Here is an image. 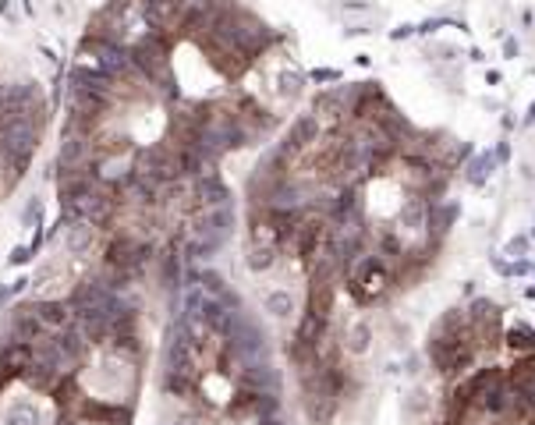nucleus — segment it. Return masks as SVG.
<instances>
[{"mask_svg": "<svg viewBox=\"0 0 535 425\" xmlns=\"http://www.w3.org/2000/svg\"><path fill=\"white\" fill-rule=\"evenodd\" d=\"M347 284H351V295L358 302H372L390 284V270H387V262L379 255H358L347 266Z\"/></svg>", "mask_w": 535, "mask_h": 425, "instance_id": "1", "label": "nucleus"}, {"mask_svg": "<svg viewBox=\"0 0 535 425\" xmlns=\"http://www.w3.org/2000/svg\"><path fill=\"white\" fill-rule=\"evenodd\" d=\"M0 145H4L11 156H25V153L36 145V128H32L25 117H14V121L0 124Z\"/></svg>", "mask_w": 535, "mask_h": 425, "instance_id": "2", "label": "nucleus"}, {"mask_svg": "<svg viewBox=\"0 0 535 425\" xmlns=\"http://www.w3.org/2000/svg\"><path fill=\"white\" fill-rule=\"evenodd\" d=\"M245 386L252 394H277L280 390V372L266 362H255V365H245Z\"/></svg>", "mask_w": 535, "mask_h": 425, "instance_id": "3", "label": "nucleus"}, {"mask_svg": "<svg viewBox=\"0 0 535 425\" xmlns=\"http://www.w3.org/2000/svg\"><path fill=\"white\" fill-rule=\"evenodd\" d=\"M71 82H75V93H78V96H96V100H103L110 89V75L89 71V68H75V71H71Z\"/></svg>", "mask_w": 535, "mask_h": 425, "instance_id": "4", "label": "nucleus"}, {"mask_svg": "<svg viewBox=\"0 0 535 425\" xmlns=\"http://www.w3.org/2000/svg\"><path fill=\"white\" fill-rule=\"evenodd\" d=\"M131 68V50H124V46H117V43H107L103 50H100V71L103 75H124Z\"/></svg>", "mask_w": 535, "mask_h": 425, "instance_id": "5", "label": "nucleus"}, {"mask_svg": "<svg viewBox=\"0 0 535 425\" xmlns=\"http://www.w3.org/2000/svg\"><path fill=\"white\" fill-rule=\"evenodd\" d=\"M199 195H203L210 206H227V185H223L216 174H203V178H199Z\"/></svg>", "mask_w": 535, "mask_h": 425, "instance_id": "6", "label": "nucleus"}, {"mask_svg": "<svg viewBox=\"0 0 535 425\" xmlns=\"http://www.w3.org/2000/svg\"><path fill=\"white\" fill-rule=\"evenodd\" d=\"M493 163H496V156H493V153H479V156L468 163V174H464V178H468V185H475V188H479V185H486V178H489Z\"/></svg>", "mask_w": 535, "mask_h": 425, "instance_id": "7", "label": "nucleus"}, {"mask_svg": "<svg viewBox=\"0 0 535 425\" xmlns=\"http://www.w3.org/2000/svg\"><path fill=\"white\" fill-rule=\"evenodd\" d=\"M263 305H266V312L277 319L291 316L295 312V298L287 295V291H270V295H263Z\"/></svg>", "mask_w": 535, "mask_h": 425, "instance_id": "8", "label": "nucleus"}, {"mask_svg": "<svg viewBox=\"0 0 535 425\" xmlns=\"http://www.w3.org/2000/svg\"><path fill=\"white\" fill-rule=\"evenodd\" d=\"M4 425H39V411H36L29 401L11 404V408H7V415H4Z\"/></svg>", "mask_w": 535, "mask_h": 425, "instance_id": "9", "label": "nucleus"}, {"mask_svg": "<svg viewBox=\"0 0 535 425\" xmlns=\"http://www.w3.org/2000/svg\"><path fill=\"white\" fill-rule=\"evenodd\" d=\"M369 344H372V329H369L365 322H355V326L347 329V351H351V354H365Z\"/></svg>", "mask_w": 535, "mask_h": 425, "instance_id": "10", "label": "nucleus"}, {"mask_svg": "<svg viewBox=\"0 0 535 425\" xmlns=\"http://www.w3.org/2000/svg\"><path fill=\"white\" fill-rule=\"evenodd\" d=\"M504 344L514 347V351H535V329H529L525 322H518V326L504 337Z\"/></svg>", "mask_w": 535, "mask_h": 425, "instance_id": "11", "label": "nucleus"}, {"mask_svg": "<svg viewBox=\"0 0 535 425\" xmlns=\"http://www.w3.org/2000/svg\"><path fill=\"white\" fill-rule=\"evenodd\" d=\"M36 316H39V322H46V326H61V322L68 319V309H64L61 302H43V305L36 309Z\"/></svg>", "mask_w": 535, "mask_h": 425, "instance_id": "12", "label": "nucleus"}, {"mask_svg": "<svg viewBox=\"0 0 535 425\" xmlns=\"http://www.w3.org/2000/svg\"><path fill=\"white\" fill-rule=\"evenodd\" d=\"M11 326H14V333H18L21 340H32V337H36V329H39V316H32V312H21V309H18V316H14Z\"/></svg>", "mask_w": 535, "mask_h": 425, "instance_id": "13", "label": "nucleus"}, {"mask_svg": "<svg viewBox=\"0 0 535 425\" xmlns=\"http://www.w3.org/2000/svg\"><path fill=\"white\" fill-rule=\"evenodd\" d=\"M277 262V248L273 245H259V248H252V255H248V266L252 270H270Z\"/></svg>", "mask_w": 535, "mask_h": 425, "instance_id": "14", "label": "nucleus"}, {"mask_svg": "<svg viewBox=\"0 0 535 425\" xmlns=\"http://www.w3.org/2000/svg\"><path fill=\"white\" fill-rule=\"evenodd\" d=\"M199 280H203V287H206L213 298H223V295H227V284H223V277H220V273H213V270H210V273H203Z\"/></svg>", "mask_w": 535, "mask_h": 425, "instance_id": "15", "label": "nucleus"}, {"mask_svg": "<svg viewBox=\"0 0 535 425\" xmlns=\"http://www.w3.org/2000/svg\"><path fill=\"white\" fill-rule=\"evenodd\" d=\"M68 245H71V248H86V245H89V230H86L82 223H78V227H71V237H68Z\"/></svg>", "mask_w": 535, "mask_h": 425, "instance_id": "16", "label": "nucleus"}, {"mask_svg": "<svg viewBox=\"0 0 535 425\" xmlns=\"http://www.w3.org/2000/svg\"><path fill=\"white\" fill-rule=\"evenodd\" d=\"M39 210H43V206H39V199H32V203H29V210L21 212V223H25V227H32V223L39 220Z\"/></svg>", "mask_w": 535, "mask_h": 425, "instance_id": "17", "label": "nucleus"}, {"mask_svg": "<svg viewBox=\"0 0 535 425\" xmlns=\"http://www.w3.org/2000/svg\"><path fill=\"white\" fill-rule=\"evenodd\" d=\"M525 248H529V237H514V241L507 245V252H511V255H521Z\"/></svg>", "mask_w": 535, "mask_h": 425, "instance_id": "18", "label": "nucleus"}, {"mask_svg": "<svg viewBox=\"0 0 535 425\" xmlns=\"http://www.w3.org/2000/svg\"><path fill=\"white\" fill-rule=\"evenodd\" d=\"M493 156H496V160H504V163H507V160H511V145H507V142H500V145H496V153H493Z\"/></svg>", "mask_w": 535, "mask_h": 425, "instance_id": "19", "label": "nucleus"}, {"mask_svg": "<svg viewBox=\"0 0 535 425\" xmlns=\"http://www.w3.org/2000/svg\"><path fill=\"white\" fill-rule=\"evenodd\" d=\"M29 259V248H14V255H11V262L18 266V262H25Z\"/></svg>", "mask_w": 535, "mask_h": 425, "instance_id": "20", "label": "nucleus"}, {"mask_svg": "<svg viewBox=\"0 0 535 425\" xmlns=\"http://www.w3.org/2000/svg\"><path fill=\"white\" fill-rule=\"evenodd\" d=\"M312 78L316 82H330V78H337V71H312Z\"/></svg>", "mask_w": 535, "mask_h": 425, "instance_id": "21", "label": "nucleus"}, {"mask_svg": "<svg viewBox=\"0 0 535 425\" xmlns=\"http://www.w3.org/2000/svg\"><path fill=\"white\" fill-rule=\"evenodd\" d=\"M525 124H535V103L529 106V117H525Z\"/></svg>", "mask_w": 535, "mask_h": 425, "instance_id": "22", "label": "nucleus"}, {"mask_svg": "<svg viewBox=\"0 0 535 425\" xmlns=\"http://www.w3.org/2000/svg\"><path fill=\"white\" fill-rule=\"evenodd\" d=\"M529 298H535V287H529Z\"/></svg>", "mask_w": 535, "mask_h": 425, "instance_id": "23", "label": "nucleus"}, {"mask_svg": "<svg viewBox=\"0 0 535 425\" xmlns=\"http://www.w3.org/2000/svg\"><path fill=\"white\" fill-rule=\"evenodd\" d=\"M170 425H185V422H170Z\"/></svg>", "mask_w": 535, "mask_h": 425, "instance_id": "24", "label": "nucleus"}, {"mask_svg": "<svg viewBox=\"0 0 535 425\" xmlns=\"http://www.w3.org/2000/svg\"><path fill=\"white\" fill-rule=\"evenodd\" d=\"M532 270H535V266H532Z\"/></svg>", "mask_w": 535, "mask_h": 425, "instance_id": "25", "label": "nucleus"}]
</instances>
